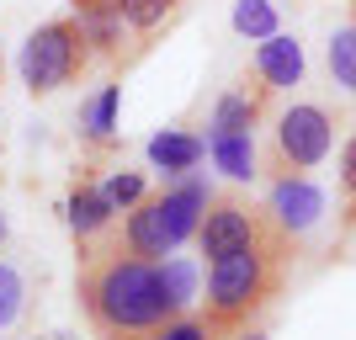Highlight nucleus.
<instances>
[{"mask_svg": "<svg viewBox=\"0 0 356 340\" xmlns=\"http://www.w3.org/2000/svg\"><path fill=\"white\" fill-rule=\"evenodd\" d=\"M74 287H80V309H86L90 330L102 340H134V335L160 330L165 319H176L170 298H165L160 261H144V255L122 250L112 234L80 245Z\"/></svg>", "mask_w": 356, "mask_h": 340, "instance_id": "1", "label": "nucleus"}, {"mask_svg": "<svg viewBox=\"0 0 356 340\" xmlns=\"http://www.w3.org/2000/svg\"><path fill=\"white\" fill-rule=\"evenodd\" d=\"M287 261H293V239H266L255 250L223 255L208 266V293H202V319H208L213 340L245 335L255 314L271 309V298L287 282Z\"/></svg>", "mask_w": 356, "mask_h": 340, "instance_id": "2", "label": "nucleus"}, {"mask_svg": "<svg viewBox=\"0 0 356 340\" xmlns=\"http://www.w3.org/2000/svg\"><path fill=\"white\" fill-rule=\"evenodd\" d=\"M16 70H22V86H27L32 96H54V90L86 80V74L96 70V54H90L80 22L64 11V16H54V22H43V27H32V38L22 43V54H16Z\"/></svg>", "mask_w": 356, "mask_h": 340, "instance_id": "3", "label": "nucleus"}, {"mask_svg": "<svg viewBox=\"0 0 356 340\" xmlns=\"http://www.w3.org/2000/svg\"><path fill=\"white\" fill-rule=\"evenodd\" d=\"M335 144V118L319 102H293L271 122V149H266V181L271 176H303L330 154Z\"/></svg>", "mask_w": 356, "mask_h": 340, "instance_id": "4", "label": "nucleus"}, {"mask_svg": "<svg viewBox=\"0 0 356 340\" xmlns=\"http://www.w3.org/2000/svg\"><path fill=\"white\" fill-rule=\"evenodd\" d=\"M266 239H277V223H271L266 207H255L250 197H239V192H223V197H213L208 213H202L197 250L208 255V266H213V261H223V255L255 250V245H266Z\"/></svg>", "mask_w": 356, "mask_h": 340, "instance_id": "5", "label": "nucleus"}, {"mask_svg": "<svg viewBox=\"0 0 356 340\" xmlns=\"http://www.w3.org/2000/svg\"><path fill=\"white\" fill-rule=\"evenodd\" d=\"M266 213H271V223H277V234H287L298 245V239L309 234V229H319V218H325V192H319L309 176H271Z\"/></svg>", "mask_w": 356, "mask_h": 340, "instance_id": "6", "label": "nucleus"}, {"mask_svg": "<svg viewBox=\"0 0 356 340\" xmlns=\"http://www.w3.org/2000/svg\"><path fill=\"white\" fill-rule=\"evenodd\" d=\"M70 16L80 22L96 64H122V43L134 32H128V16H122L118 0H70Z\"/></svg>", "mask_w": 356, "mask_h": 340, "instance_id": "7", "label": "nucleus"}, {"mask_svg": "<svg viewBox=\"0 0 356 340\" xmlns=\"http://www.w3.org/2000/svg\"><path fill=\"white\" fill-rule=\"evenodd\" d=\"M64 218H70L74 239L86 245V239H102V234H112V229H118V207H112V197H106L102 181H86V176H80V181L70 186Z\"/></svg>", "mask_w": 356, "mask_h": 340, "instance_id": "8", "label": "nucleus"}, {"mask_svg": "<svg viewBox=\"0 0 356 340\" xmlns=\"http://www.w3.org/2000/svg\"><path fill=\"white\" fill-rule=\"evenodd\" d=\"M250 70L266 80L271 96H277V90H293L298 80H303V43H298V38H287V32H277V38H266V43L255 48Z\"/></svg>", "mask_w": 356, "mask_h": 340, "instance_id": "9", "label": "nucleus"}, {"mask_svg": "<svg viewBox=\"0 0 356 340\" xmlns=\"http://www.w3.org/2000/svg\"><path fill=\"white\" fill-rule=\"evenodd\" d=\"M202 160H208V138H202V133H186V128H165V133L149 138V165H160L170 181L192 176Z\"/></svg>", "mask_w": 356, "mask_h": 340, "instance_id": "10", "label": "nucleus"}, {"mask_svg": "<svg viewBox=\"0 0 356 340\" xmlns=\"http://www.w3.org/2000/svg\"><path fill=\"white\" fill-rule=\"evenodd\" d=\"M266 118V102L261 96H250L245 86H229L213 102V122H208V133H255V122Z\"/></svg>", "mask_w": 356, "mask_h": 340, "instance_id": "11", "label": "nucleus"}, {"mask_svg": "<svg viewBox=\"0 0 356 340\" xmlns=\"http://www.w3.org/2000/svg\"><path fill=\"white\" fill-rule=\"evenodd\" d=\"M208 154L229 181H255L261 176V149L250 133H208Z\"/></svg>", "mask_w": 356, "mask_h": 340, "instance_id": "12", "label": "nucleus"}, {"mask_svg": "<svg viewBox=\"0 0 356 340\" xmlns=\"http://www.w3.org/2000/svg\"><path fill=\"white\" fill-rule=\"evenodd\" d=\"M118 106H122V86H102L90 102H80V133H86V144H96V149L118 144Z\"/></svg>", "mask_w": 356, "mask_h": 340, "instance_id": "13", "label": "nucleus"}, {"mask_svg": "<svg viewBox=\"0 0 356 340\" xmlns=\"http://www.w3.org/2000/svg\"><path fill=\"white\" fill-rule=\"evenodd\" d=\"M122 16H128V32L134 38H154L160 27H170V16L181 11V0H118Z\"/></svg>", "mask_w": 356, "mask_h": 340, "instance_id": "14", "label": "nucleus"}, {"mask_svg": "<svg viewBox=\"0 0 356 340\" xmlns=\"http://www.w3.org/2000/svg\"><path fill=\"white\" fill-rule=\"evenodd\" d=\"M325 59H330V80H335V86H346V90H356V16L346 22V27L330 32Z\"/></svg>", "mask_w": 356, "mask_h": 340, "instance_id": "15", "label": "nucleus"}, {"mask_svg": "<svg viewBox=\"0 0 356 340\" xmlns=\"http://www.w3.org/2000/svg\"><path fill=\"white\" fill-rule=\"evenodd\" d=\"M234 32L239 38H250V43H266V38H277V6L271 0H234Z\"/></svg>", "mask_w": 356, "mask_h": 340, "instance_id": "16", "label": "nucleus"}, {"mask_svg": "<svg viewBox=\"0 0 356 340\" xmlns=\"http://www.w3.org/2000/svg\"><path fill=\"white\" fill-rule=\"evenodd\" d=\"M27 319V282L11 261H0V335Z\"/></svg>", "mask_w": 356, "mask_h": 340, "instance_id": "17", "label": "nucleus"}, {"mask_svg": "<svg viewBox=\"0 0 356 340\" xmlns=\"http://www.w3.org/2000/svg\"><path fill=\"white\" fill-rule=\"evenodd\" d=\"M160 277H165V298L176 314H192V298H197V266L192 261H160Z\"/></svg>", "mask_w": 356, "mask_h": 340, "instance_id": "18", "label": "nucleus"}, {"mask_svg": "<svg viewBox=\"0 0 356 340\" xmlns=\"http://www.w3.org/2000/svg\"><path fill=\"white\" fill-rule=\"evenodd\" d=\"M102 186H106V197H112V207H118V213H134V207L149 197V186H144V176H138V170H112Z\"/></svg>", "mask_w": 356, "mask_h": 340, "instance_id": "19", "label": "nucleus"}, {"mask_svg": "<svg viewBox=\"0 0 356 340\" xmlns=\"http://www.w3.org/2000/svg\"><path fill=\"white\" fill-rule=\"evenodd\" d=\"M144 340H213V330H208L202 314H176V319H165L160 330H149Z\"/></svg>", "mask_w": 356, "mask_h": 340, "instance_id": "20", "label": "nucleus"}, {"mask_svg": "<svg viewBox=\"0 0 356 340\" xmlns=\"http://www.w3.org/2000/svg\"><path fill=\"white\" fill-rule=\"evenodd\" d=\"M341 192H346V229H356V133L346 138V149H341Z\"/></svg>", "mask_w": 356, "mask_h": 340, "instance_id": "21", "label": "nucleus"}, {"mask_svg": "<svg viewBox=\"0 0 356 340\" xmlns=\"http://www.w3.org/2000/svg\"><path fill=\"white\" fill-rule=\"evenodd\" d=\"M32 340H74L70 330H54V335H32Z\"/></svg>", "mask_w": 356, "mask_h": 340, "instance_id": "22", "label": "nucleus"}, {"mask_svg": "<svg viewBox=\"0 0 356 340\" xmlns=\"http://www.w3.org/2000/svg\"><path fill=\"white\" fill-rule=\"evenodd\" d=\"M234 340H266V335H261V330H245V335H234Z\"/></svg>", "mask_w": 356, "mask_h": 340, "instance_id": "23", "label": "nucleus"}, {"mask_svg": "<svg viewBox=\"0 0 356 340\" xmlns=\"http://www.w3.org/2000/svg\"><path fill=\"white\" fill-rule=\"evenodd\" d=\"M0 245H6V218H0Z\"/></svg>", "mask_w": 356, "mask_h": 340, "instance_id": "24", "label": "nucleus"}, {"mask_svg": "<svg viewBox=\"0 0 356 340\" xmlns=\"http://www.w3.org/2000/svg\"><path fill=\"white\" fill-rule=\"evenodd\" d=\"M0 70H6V54H0Z\"/></svg>", "mask_w": 356, "mask_h": 340, "instance_id": "25", "label": "nucleus"}, {"mask_svg": "<svg viewBox=\"0 0 356 340\" xmlns=\"http://www.w3.org/2000/svg\"><path fill=\"white\" fill-rule=\"evenodd\" d=\"M134 340H144V335H134Z\"/></svg>", "mask_w": 356, "mask_h": 340, "instance_id": "26", "label": "nucleus"}]
</instances>
